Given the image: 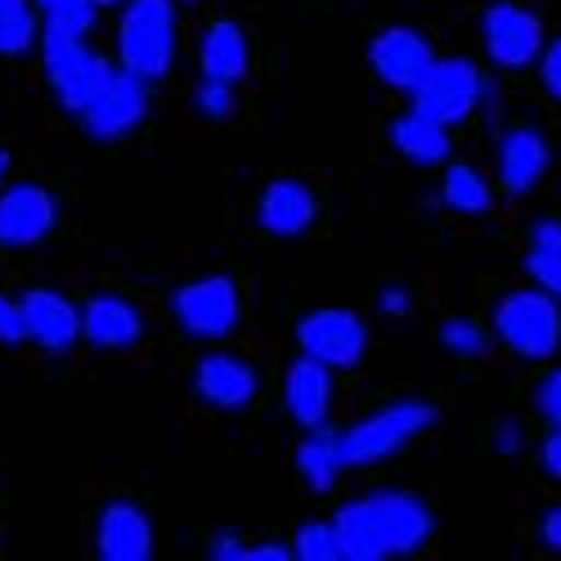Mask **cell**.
Segmentation results:
<instances>
[{
    "mask_svg": "<svg viewBox=\"0 0 561 561\" xmlns=\"http://www.w3.org/2000/svg\"><path fill=\"white\" fill-rule=\"evenodd\" d=\"M36 45L32 0H0V55H27Z\"/></svg>",
    "mask_w": 561,
    "mask_h": 561,
    "instance_id": "26",
    "label": "cell"
},
{
    "mask_svg": "<svg viewBox=\"0 0 561 561\" xmlns=\"http://www.w3.org/2000/svg\"><path fill=\"white\" fill-rule=\"evenodd\" d=\"M194 387L216 409H248L256 400V368L239 355H203L194 368Z\"/></svg>",
    "mask_w": 561,
    "mask_h": 561,
    "instance_id": "16",
    "label": "cell"
},
{
    "mask_svg": "<svg viewBox=\"0 0 561 561\" xmlns=\"http://www.w3.org/2000/svg\"><path fill=\"white\" fill-rule=\"evenodd\" d=\"M548 139L530 126H517L499 139V184L507 194H530L548 171Z\"/></svg>",
    "mask_w": 561,
    "mask_h": 561,
    "instance_id": "18",
    "label": "cell"
},
{
    "mask_svg": "<svg viewBox=\"0 0 561 561\" xmlns=\"http://www.w3.org/2000/svg\"><path fill=\"white\" fill-rule=\"evenodd\" d=\"M284 557H293V548H284V543H261V548L243 552V561H284Z\"/></svg>",
    "mask_w": 561,
    "mask_h": 561,
    "instance_id": "36",
    "label": "cell"
},
{
    "mask_svg": "<svg viewBox=\"0 0 561 561\" xmlns=\"http://www.w3.org/2000/svg\"><path fill=\"white\" fill-rule=\"evenodd\" d=\"M293 557H301V561H337V530H333V522H306V526H297Z\"/></svg>",
    "mask_w": 561,
    "mask_h": 561,
    "instance_id": "27",
    "label": "cell"
},
{
    "mask_svg": "<svg viewBox=\"0 0 561 561\" xmlns=\"http://www.w3.org/2000/svg\"><path fill=\"white\" fill-rule=\"evenodd\" d=\"M198 64H203V77H216V81H229L239 85L248 77V64H252V50H248V32L233 23V19H220L203 32V45H198Z\"/></svg>",
    "mask_w": 561,
    "mask_h": 561,
    "instance_id": "20",
    "label": "cell"
},
{
    "mask_svg": "<svg viewBox=\"0 0 561 561\" xmlns=\"http://www.w3.org/2000/svg\"><path fill=\"white\" fill-rule=\"evenodd\" d=\"M494 333L507 351H517L522 359H548L561 346V310L557 297L543 288L526 293H507L494 306Z\"/></svg>",
    "mask_w": 561,
    "mask_h": 561,
    "instance_id": "4",
    "label": "cell"
},
{
    "mask_svg": "<svg viewBox=\"0 0 561 561\" xmlns=\"http://www.w3.org/2000/svg\"><path fill=\"white\" fill-rule=\"evenodd\" d=\"M90 5H95V10H108V5H122V0H90Z\"/></svg>",
    "mask_w": 561,
    "mask_h": 561,
    "instance_id": "39",
    "label": "cell"
},
{
    "mask_svg": "<svg viewBox=\"0 0 561 561\" xmlns=\"http://www.w3.org/2000/svg\"><path fill=\"white\" fill-rule=\"evenodd\" d=\"M436 423V404L427 400H396L378 413L359 417L355 427L337 432V449L346 467H368V462H382L391 454H400L413 436H423Z\"/></svg>",
    "mask_w": 561,
    "mask_h": 561,
    "instance_id": "3",
    "label": "cell"
},
{
    "mask_svg": "<svg viewBox=\"0 0 561 561\" xmlns=\"http://www.w3.org/2000/svg\"><path fill=\"white\" fill-rule=\"evenodd\" d=\"M5 171H10V153L0 149V190H5Z\"/></svg>",
    "mask_w": 561,
    "mask_h": 561,
    "instance_id": "38",
    "label": "cell"
},
{
    "mask_svg": "<svg viewBox=\"0 0 561 561\" xmlns=\"http://www.w3.org/2000/svg\"><path fill=\"white\" fill-rule=\"evenodd\" d=\"M432 507L404 494V490H378L364 494L346 507H337L333 530H337V557L346 561H382L417 552L432 539Z\"/></svg>",
    "mask_w": 561,
    "mask_h": 561,
    "instance_id": "1",
    "label": "cell"
},
{
    "mask_svg": "<svg viewBox=\"0 0 561 561\" xmlns=\"http://www.w3.org/2000/svg\"><path fill=\"white\" fill-rule=\"evenodd\" d=\"M440 346H445L449 355L477 359V355H485L490 333L481 329V323H472V319H445V323H440Z\"/></svg>",
    "mask_w": 561,
    "mask_h": 561,
    "instance_id": "28",
    "label": "cell"
},
{
    "mask_svg": "<svg viewBox=\"0 0 561 561\" xmlns=\"http://www.w3.org/2000/svg\"><path fill=\"white\" fill-rule=\"evenodd\" d=\"M41 59H45V77H50L55 100L68 113H81L104 90V81L113 77V64L104 55L90 50L81 36H55V32H45Z\"/></svg>",
    "mask_w": 561,
    "mask_h": 561,
    "instance_id": "5",
    "label": "cell"
},
{
    "mask_svg": "<svg viewBox=\"0 0 561 561\" xmlns=\"http://www.w3.org/2000/svg\"><path fill=\"white\" fill-rule=\"evenodd\" d=\"M284 404L297 423L310 432V427H323L329 417V404H333V378H329V364H319L310 355H301L288 378H284Z\"/></svg>",
    "mask_w": 561,
    "mask_h": 561,
    "instance_id": "19",
    "label": "cell"
},
{
    "mask_svg": "<svg viewBox=\"0 0 561 561\" xmlns=\"http://www.w3.org/2000/svg\"><path fill=\"white\" fill-rule=\"evenodd\" d=\"M0 342H10V346L27 342V333H23V314H19V301H10L5 293H0Z\"/></svg>",
    "mask_w": 561,
    "mask_h": 561,
    "instance_id": "31",
    "label": "cell"
},
{
    "mask_svg": "<svg viewBox=\"0 0 561 561\" xmlns=\"http://www.w3.org/2000/svg\"><path fill=\"white\" fill-rule=\"evenodd\" d=\"M32 5H36V19L45 23V32H55V36H85L100 14L90 0H32Z\"/></svg>",
    "mask_w": 561,
    "mask_h": 561,
    "instance_id": "25",
    "label": "cell"
},
{
    "mask_svg": "<svg viewBox=\"0 0 561 561\" xmlns=\"http://www.w3.org/2000/svg\"><path fill=\"white\" fill-rule=\"evenodd\" d=\"M95 548L104 561H149L153 557V526L145 507L135 503H108L95 526Z\"/></svg>",
    "mask_w": 561,
    "mask_h": 561,
    "instance_id": "15",
    "label": "cell"
},
{
    "mask_svg": "<svg viewBox=\"0 0 561 561\" xmlns=\"http://www.w3.org/2000/svg\"><path fill=\"white\" fill-rule=\"evenodd\" d=\"M382 310H387V314H404V310H409V293H404V288H387V293H382Z\"/></svg>",
    "mask_w": 561,
    "mask_h": 561,
    "instance_id": "37",
    "label": "cell"
},
{
    "mask_svg": "<svg viewBox=\"0 0 561 561\" xmlns=\"http://www.w3.org/2000/svg\"><path fill=\"white\" fill-rule=\"evenodd\" d=\"M391 145L400 149V158H409L417 167H436L449 158V126L413 108L391 126Z\"/></svg>",
    "mask_w": 561,
    "mask_h": 561,
    "instance_id": "21",
    "label": "cell"
},
{
    "mask_svg": "<svg viewBox=\"0 0 561 561\" xmlns=\"http://www.w3.org/2000/svg\"><path fill=\"white\" fill-rule=\"evenodd\" d=\"M149 113V90H145V77H135L126 68H113V77L104 81V90L90 100L77 117L85 122V130L95 139H122L130 135Z\"/></svg>",
    "mask_w": 561,
    "mask_h": 561,
    "instance_id": "9",
    "label": "cell"
},
{
    "mask_svg": "<svg viewBox=\"0 0 561 561\" xmlns=\"http://www.w3.org/2000/svg\"><path fill=\"white\" fill-rule=\"evenodd\" d=\"M539 539H543L552 552H561V503L543 512V522H539Z\"/></svg>",
    "mask_w": 561,
    "mask_h": 561,
    "instance_id": "35",
    "label": "cell"
},
{
    "mask_svg": "<svg viewBox=\"0 0 561 561\" xmlns=\"http://www.w3.org/2000/svg\"><path fill=\"white\" fill-rule=\"evenodd\" d=\"M526 270L535 278V288H543L548 297L561 301V220H539L530 229Z\"/></svg>",
    "mask_w": 561,
    "mask_h": 561,
    "instance_id": "23",
    "label": "cell"
},
{
    "mask_svg": "<svg viewBox=\"0 0 561 561\" xmlns=\"http://www.w3.org/2000/svg\"><path fill=\"white\" fill-rule=\"evenodd\" d=\"M432 59H436L432 41L417 27H387V32H378L368 41V68H373V77H378L382 85H391V90H404V95L417 85V77L427 72Z\"/></svg>",
    "mask_w": 561,
    "mask_h": 561,
    "instance_id": "11",
    "label": "cell"
},
{
    "mask_svg": "<svg viewBox=\"0 0 561 561\" xmlns=\"http://www.w3.org/2000/svg\"><path fill=\"white\" fill-rule=\"evenodd\" d=\"M122 23H117V55L122 68L158 81L175 64V5L171 0H122Z\"/></svg>",
    "mask_w": 561,
    "mask_h": 561,
    "instance_id": "2",
    "label": "cell"
},
{
    "mask_svg": "<svg viewBox=\"0 0 561 561\" xmlns=\"http://www.w3.org/2000/svg\"><path fill=\"white\" fill-rule=\"evenodd\" d=\"M539 81H543L548 95L561 104V36L539 50Z\"/></svg>",
    "mask_w": 561,
    "mask_h": 561,
    "instance_id": "30",
    "label": "cell"
},
{
    "mask_svg": "<svg viewBox=\"0 0 561 561\" xmlns=\"http://www.w3.org/2000/svg\"><path fill=\"white\" fill-rule=\"evenodd\" d=\"M440 198H445V207L458 211V216H481V211H490L494 190H490V180H485L477 167L454 162V167L445 171V180H440Z\"/></svg>",
    "mask_w": 561,
    "mask_h": 561,
    "instance_id": "24",
    "label": "cell"
},
{
    "mask_svg": "<svg viewBox=\"0 0 561 561\" xmlns=\"http://www.w3.org/2000/svg\"><path fill=\"white\" fill-rule=\"evenodd\" d=\"M81 337L100 351H126L145 337V314L117 293H100L81 306Z\"/></svg>",
    "mask_w": 561,
    "mask_h": 561,
    "instance_id": "14",
    "label": "cell"
},
{
    "mask_svg": "<svg viewBox=\"0 0 561 561\" xmlns=\"http://www.w3.org/2000/svg\"><path fill=\"white\" fill-rule=\"evenodd\" d=\"M19 314H23L27 342L55 351V355H64L81 337V310L55 288H27L19 297Z\"/></svg>",
    "mask_w": 561,
    "mask_h": 561,
    "instance_id": "13",
    "label": "cell"
},
{
    "mask_svg": "<svg viewBox=\"0 0 561 561\" xmlns=\"http://www.w3.org/2000/svg\"><path fill=\"white\" fill-rule=\"evenodd\" d=\"M194 100H198V113H207V117H229V108H233V85H229V81H216V77H203Z\"/></svg>",
    "mask_w": 561,
    "mask_h": 561,
    "instance_id": "29",
    "label": "cell"
},
{
    "mask_svg": "<svg viewBox=\"0 0 561 561\" xmlns=\"http://www.w3.org/2000/svg\"><path fill=\"white\" fill-rule=\"evenodd\" d=\"M55 220H59V207H55L50 190H41V184H32V180L0 190V248L41 243L45 233L55 229Z\"/></svg>",
    "mask_w": 561,
    "mask_h": 561,
    "instance_id": "12",
    "label": "cell"
},
{
    "mask_svg": "<svg viewBox=\"0 0 561 561\" xmlns=\"http://www.w3.org/2000/svg\"><path fill=\"white\" fill-rule=\"evenodd\" d=\"M539 462H543V472H548V477L561 481V427L548 432V440H543V449H539Z\"/></svg>",
    "mask_w": 561,
    "mask_h": 561,
    "instance_id": "33",
    "label": "cell"
},
{
    "mask_svg": "<svg viewBox=\"0 0 561 561\" xmlns=\"http://www.w3.org/2000/svg\"><path fill=\"white\" fill-rule=\"evenodd\" d=\"M409 95H413L417 113H427L445 126H458L477 113V104L485 95V81H481V68L467 64V59H432Z\"/></svg>",
    "mask_w": 561,
    "mask_h": 561,
    "instance_id": "6",
    "label": "cell"
},
{
    "mask_svg": "<svg viewBox=\"0 0 561 561\" xmlns=\"http://www.w3.org/2000/svg\"><path fill=\"white\" fill-rule=\"evenodd\" d=\"M207 552H211V557H220V561H243V552H248V548H243V539H239V535H229V530H225V535H216V539H211V548H207Z\"/></svg>",
    "mask_w": 561,
    "mask_h": 561,
    "instance_id": "34",
    "label": "cell"
},
{
    "mask_svg": "<svg viewBox=\"0 0 561 561\" xmlns=\"http://www.w3.org/2000/svg\"><path fill=\"white\" fill-rule=\"evenodd\" d=\"M314 216H319V203L301 180H270L265 194H261V207H256L261 229L278 233V239H297V233H306L314 225Z\"/></svg>",
    "mask_w": 561,
    "mask_h": 561,
    "instance_id": "17",
    "label": "cell"
},
{
    "mask_svg": "<svg viewBox=\"0 0 561 561\" xmlns=\"http://www.w3.org/2000/svg\"><path fill=\"white\" fill-rule=\"evenodd\" d=\"M481 41H485V55L499 68H530L543 50V23H539V14L499 0L481 19Z\"/></svg>",
    "mask_w": 561,
    "mask_h": 561,
    "instance_id": "10",
    "label": "cell"
},
{
    "mask_svg": "<svg viewBox=\"0 0 561 561\" xmlns=\"http://www.w3.org/2000/svg\"><path fill=\"white\" fill-rule=\"evenodd\" d=\"M297 342H301V355L329 364V368H355L368 351V329L355 310H342V306H323V310H310L301 323H297Z\"/></svg>",
    "mask_w": 561,
    "mask_h": 561,
    "instance_id": "8",
    "label": "cell"
},
{
    "mask_svg": "<svg viewBox=\"0 0 561 561\" xmlns=\"http://www.w3.org/2000/svg\"><path fill=\"white\" fill-rule=\"evenodd\" d=\"M297 472H301V481H306L314 494H329V490L337 485V477L346 472L342 449H337V432L310 427V436H306L301 449H297Z\"/></svg>",
    "mask_w": 561,
    "mask_h": 561,
    "instance_id": "22",
    "label": "cell"
},
{
    "mask_svg": "<svg viewBox=\"0 0 561 561\" xmlns=\"http://www.w3.org/2000/svg\"><path fill=\"white\" fill-rule=\"evenodd\" d=\"M171 310L180 319V329L190 337H203V342H220L233 333L239 323V284L229 274H203V278H190L180 284L175 297H171Z\"/></svg>",
    "mask_w": 561,
    "mask_h": 561,
    "instance_id": "7",
    "label": "cell"
},
{
    "mask_svg": "<svg viewBox=\"0 0 561 561\" xmlns=\"http://www.w3.org/2000/svg\"><path fill=\"white\" fill-rule=\"evenodd\" d=\"M539 413L548 417L552 427H561V368L552 373V378H543V387H539Z\"/></svg>",
    "mask_w": 561,
    "mask_h": 561,
    "instance_id": "32",
    "label": "cell"
}]
</instances>
